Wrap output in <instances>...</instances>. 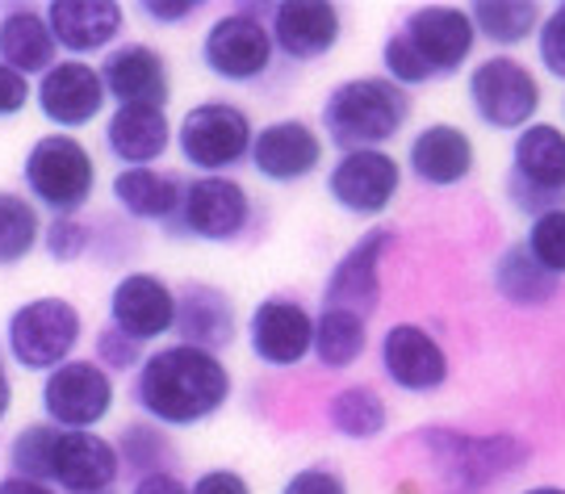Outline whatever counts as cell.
I'll return each instance as SVG.
<instances>
[{
    "label": "cell",
    "instance_id": "obj_8",
    "mask_svg": "<svg viewBox=\"0 0 565 494\" xmlns=\"http://www.w3.org/2000/svg\"><path fill=\"white\" fill-rule=\"evenodd\" d=\"M252 143H256V126L243 105L231 101L193 105L177 126L184 164L198 168L202 176H223L226 168L252 160Z\"/></svg>",
    "mask_w": 565,
    "mask_h": 494
},
{
    "label": "cell",
    "instance_id": "obj_46",
    "mask_svg": "<svg viewBox=\"0 0 565 494\" xmlns=\"http://www.w3.org/2000/svg\"><path fill=\"white\" fill-rule=\"evenodd\" d=\"M0 494H60V491L46 486V482H25V477L9 474V477H0Z\"/></svg>",
    "mask_w": 565,
    "mask_h": 494
},
{
    "label": "cell",
    "instance_id": "obj_20",
    "mask_svg": "<svg viewBox=\"0 0 565 494\" xmlns=\"http://www.w3.org/2000/svg\"><path fill=\"white\" fill-rule=\"evenodd\" d=\"M323 164V135L302 118H281L256 130L252 143V168L273 185H294L306 181Z\"/></svg>",
    "mask_w": 565,
    "mask_h": 494
},
{
    "label": "cell",
    "instance_id": "obj_37",
    "mask_svg": "<svg viewBox=\"0 0 565 494\" xmlns=\"http://www.w3.org/2000/svg\"><path fill=\"white\" fill-rule=\"evenodd\" d=\"M42 247H46V256L55 265H76V260H84L93 251V227L81 223L76 214L72 218H51L42 227Z\"/></svg>",
    "mask_w": 565,
    "mask_h": 494
},
{
    "label": "cell",
    "instance_id": "obj_39",
    "mask_svg": "<svg viewBox=\"0 0 565 494\" xmlns=\"http://www.w3.org/2000/svg\"><path fill=\"white\" fill-rule=\"evenodd\" d=\"M93 361L102 365L105 373H126V369H142V344L139 340H130L126 331H118L114 323H105L102 331H97V340H93Z\"/></svg>",
    "mask_w": 565,
    "mask_h": 494
},
{
    "label": "cell",
    "instance_id": "obj_2",
    "mask_svg": "<svg viewBox=\"0 0 565 494\" xmlns=\"http://www.w3.org/2000/svg\"><path fill=\"white\" fill-rule=\"evenodd\" d=\"M319 122L340 155L385 151V143L398 139V130L411 122V93L385 76H352L327 93Z\"/></svg>",
    "mask_w": 565,
    "mask_h": 494
},
{
    "label": "cell",
    "instance_id": "obj_23",
    "mask_svg": "<svg viewBox=\"0 0 565 494\" xmlns=\"http://www.w3.org/2000/svg\"><path fill=\"white\" fill-rule=\"evenodd\" d=\"M478 164V147L469 139V130L452 122H431L424 126L411 147H406V168L415 181L427 189H452L469 181V172Z\"/></svg>",
    "mask_w": 565,
    "mask_h": 494
},
{
    "label": "cell",
    "instance_id": "obj_15",
    "mask_svg": "<svg viewBox=\"0 0 565 494\" xmlns=\"http://www.w3.org/2000/svg\"><path fill=\"white\" fill-rule=\"evenodd\" d=\"M398 230L394 227H369L356 244L343 251L335 268L327 272L323 281V307L331 310H352L369 319L377 302H382V260L385 251L394 247Z\"/></svg>",
    "mask_w": 565,
    "mask_h": 494
},
{
    "label": "cell",
    "instance_id": "obj_35",
    "mask_svg": "<svg viewBox=\"0 0 565 494\" xmlns=\"http://www.w3.org/2000/svg\"><path fill=\"white\" fill-rule=\"evenodd\" d=\"M55 440H60V428L55 423H25L13 444H9V465L13 474L25 477V482H46L51 486V453H55Z\"/></svg>",
    "mask_w": 565,
    "mask_h": 494
},
{
    "label": "cell",
    "instance_id": "obj_42",
    "mask_svg": "<svg viewBox=\"0 0 565 494\" xmlns=\"http://www.w3.org/2000/svg\"><path fill=\"white\" fill-rule=\"evenodd\" d=\"M25 105H30V80L0 63V118H18Z\"/></svg>",
    "mask_w": 565,
    "mask_h": 494
},
{
    "label": "cell",
    "instance_id": "obj_11",
    "mask_svg": "<svg viewBox=\"0 0 565 494\" xmlns=\"http://www.w3.org/2000/svg\"><path fill=\"white\" fill-rule=\"evenodd\" d=\"M277 60V42L273 30L264 25V18L256 13H223L210 21L202 39V63L231 84H252L260 80L264 72Z\"/></svg>",
    "mask_w": 565,
    "mask_h": 494
},
{
    "label": "cell",
    "instance_id": "obj_40",
    "mask_svg": "<svg viewBox=\"0 0 565 494\" xmlns=\"http://www.w3.org/2000/svg\"><path fill=\"white\" fill-rule=\"evenodd\" d=\"M536 60L553 80H565V4L548 9L536 30Z\"/></svg>",
    "mask_w": 565,
    "mask_h": 494
},
{
    "label": "cell",
    "instance_id": "obj_22",
    "mask_svg": "<svg viewBox=\"0 0 565 494\" xmlns=\"http://www.w3.org/2000/svg\"><path fill=\"white\" fill-rule=\"evenodd\" d=\"M121 474L118 444L97 432H63L51 453V482L67 494H105Z\"/></svg>",
    "mask_w": 565,
    "mask_h": 494
},
{
    "label": "cell",
    "instance_id": "obj_43",
    "mask_svg": "<svg viewBox=\"0 0 565 494\" xmlns=\"http://www.w3.org/2000/svg\"><path fill=\"white\" fill-rule=\"evenodd\" d=\"M189 494H252V486H247V477H243L239 470L218 465V470L198 474V482L189 486Z\"/></svg>",
    "mask_w": 565,
    "mask_h": 494
},
{
    "label": "cell",
    "instance_id": "obj_34",
    "mask_svg": "<svg viewBox=\"0 0 565 494\" xmlns=\"http://www.w3.org/2000/svg\"><path fill=\"white\" fill-rule=\"evenodd\" d=\"M39 244H42L39 206L25 193L0 189V268L21 265Z\"/></svg>",
    "mask_w": 565,
    "mask_h": 494
},
{
    "label": "cell",
    "instance_id": "obj_12",
    "mask_svg": "<svg viewBox=\"0 0 565 494\" xmlns=\"http://www.w3.org/2000/svg\"><path fill=\"white\" fill-rule=\"evenodd\" d=\"M398 30L415 46V55L427 63L431 80L457 76L473 55V46H478L473 18L461 4H419V9L406 13Z\"/></svg>",
    "mask_w": 565,
    "mask_h": 494
},
{
    "label": "cell",
    "instance_id": "obj_7",
    "mask_svg": "<svg viewBox=\"0 0 565 494\" xmlns=\"http://www.w3.org/2000/svg\"><path fill=\"white\" fill-rule=\"evenodd\" d=\"M507 197L520 214H527V223L541 218L545 210L565 206V126L532 122L515 135Z\"/></svg>",
    "mask_w": 565,
    "mask_h": 494
},
{
    "label": "cell",
    "instance_id": "obj_14",
    "mask_svg": "<svg viewBox=\"0 0 565 494\" xmlns=\"http://www.w3.org/2000/svg\"><path fill=\"white\" fill-rule=\"evenodd\" d=\"M247 344L268 369H294L306 356H315V314L285 293L264 298L247 314Z\"/></svg>",
    "mask_w": 565,
    "mask_h": 494
},
{
    "label": "cell",
    "instance_id": "obj_1",
    "mask_svg": "<svg viewBox=\"0 0 565 494\" xmlns=\"http://www.w3.org/2000/svg\"><path fill=\"white\" fill-rule=\"evenodd\" d=\"M231 369L223 356L189 344L151 352L135 373V402L160 428H198L231 402Z\"/></svg>",
    "mask_w": 565,
    "mask_h": 494
},
{
    "label": "cell",
    "instance_id": "obj_44",
    "mask_svg": "<svg viewBox=\"0 0 565 494\" xmlns=\"http://www.w3.org/2000/svg\"><path fill=\"white\" fill-rule=\"evenodd\" d=\"M142 18L156 21V25H184L202 9V0H142L139 4Z\"/></svg>",
    "mask_w": 565,
    "mask_h": 494
},
{
    "label": "cell",
    "instance_id": "obj_4",
    "mask_svg": "<svg viewBox=\"0 0 565 494\" xmlns=\"http://www.w3.org/2000/svg\"><path fill=\"white\" fill-rule=\"evenodd\" d=\"M84 335L81 307L42 293L21 302L9 323H4V348L13 356V365H21L25 373H55L60 365L72 361V352Z\"/></svg>",
    "mask_w": 565,
    "mask_h": 494
},
{
    "label": "cell",
    "instance_id": "obj_6",
    "mask_svg": "<svg viewBox=\"0 0 565 494\" xmlns=\"http://www.w3.org/2000/svg\"><path fill=\"white\" fill-rule=\"evenodd\" d=\"M465 93H469V105H473V118L490 130H511L520 135L532 122H541V80L536 72L527 67L524 60L515 55H486L482 63L469 67V80H465Z\"/></svg>",
    "mask_w": 565,
    "mask_h": 494
},
{
    "label": "cell",
    "instance_id": "obj_33",
    "mask_svg": "<svg viewBox=\"0 0 565 494\" xmlns=\"http://www.w3.org/2000/svg\"><path fill=\"white\" fill-rule=\"evenodd\" d=\"M118 457H121V465L135 474V482L151 474H177V461H181L168 428L151 423V419H135V423L121 428Z\"/></svg>",
    "mask_w": 565,
    "mask_h": 494
},
{
    "label": "cell",
    "instance_id": "obj_50",
    "mask_svg": "<svg viewBox=\"0 0 565 494\" xmlns=\"http://www.w3.org/2000/svg\"><path fill=\"white\" fill-rule=\"evenodd\" d=\"M562 109H565V105H562Z\"/></svg>",
    "mask_w": 565,
    "mask_h": 494
},
{
    "label": "cell",
    "instance_id": "obj_36",
    "mask_svg": "<svg viewBox=\"0 0 565 494\" xmlns=\"http://www.w3.org/2000/svg\"><path fill=\"white\" fill-rule=\"evenodd\" d=\"M524 247L553 272V277H565V206L545 210L541 218H532L524 235Z\"/></svg>",
    "mask_w": 565,
    "mask_h": 494
},
{
    "label": "cell",
    "instance_id": "obj_49",
    "mask_svg": "<svg viewBox=\"0 0 565 494\" xmlns=\"http://www.w3.org/2000/svg\"><path fill=\"white\" fill-rule=\"evenodd\" d=\"M105 494H114V491H105Z\"/></svg>",
    "mask_w": 565,
    "mask_h": 494
},
{
    "label": "cell",
    "instance_id": "obj_31",
    "mask_svg": "<svg viewBox=\"0 0 565 494\" xmlns=\"http://www.w3.org/2000/svg\"><path fill=\"white\" fill-rule=\"evenodd\" d=\"M469 18L478 39H486L490 46H520L541 30L545 9L536 0H478L469 4Z\"/></svg>",
    "mask_w": 565,
    "mask_h": 494
},
{
    "label": "cell",
    "instance_id": "obj_28",
    "mask_svg": "<svg viewBox=\"0 0 565 494\" xmlns=\"http://www.w3.org/2000/svg\"><path fill=\"white\" fill-rule=\"evenodd\" d=\"M55 55H60V42L46 25V13L18 4L0 18V63L4 67H13L30 80V76H46L60 63Z\"/></svg>",
    "mask_w": 565,
    "mask_h": 494
},
{
    "label": "cell",
    "instance_id": "obj_18",
    "mask_svg": "<svg viewBox=\"0 0 565 494\" xmlns=\"http://www.w3.org/2000/svg\"><path fill=\"white\" fill-rule=\"evenodd\" d=\"M382 373L403 394H436L448 382L445 344L419 323H394L382 335Z\"/></svg>",
    "mask_w": 565,
    "mask_h": 494
},
{
    "label": "cell",
    "instance_id": "obj_32",
    "mask_svg": "<svg viewBox=\"0 0 565 494\" xmlns=\"http://www.w3.org/2000/svg\"><path fill=\"white\" fill-rule=\"evenodd\" d=\"M327 423L331 432L343 440H377L390 428V407L373 386H343L331 402H327Z\"/></svg>",
    "mask_w": 565,
    "mask_h": 494
},
{
    "label": "cell",
    "instance_id": "obj_25",
    "mask_svg": "<svg viewBox=\"0 0 565 494\" xmlns=\"http://www.w3.org/2000/svg\"><path fill=\"white\" fill-rule=\"evenodd\" d=\"M42 13H46L55 42L72 60L105 51L126 25V9L118 0H51Z\"/></svg>",
    "mask_w": 565,
    "mask_h": 494
},
{
    "label": "cell",
    "instance_id": "obj_30",
    "mask_svg": "<svg viewBox=\"0 0 565 494\" xmlns=\"http://www.w3.org/2000/svg\"><path fill=\"white\" fill-rule=\"evenodd\" d=\"M369 348V319L323 307L315 314V361L331 373L352 369Z\"/></svg>",
    "mask_w": 565,
    "mask_h": 494
},
{
    "label": "cell",
    "instance_id": "obj_3",
    "mask_svg": "<svg viewBox=\"0 0 565 494\" xmlns=\"http://www.w3.org/2000/svg\"><path fill=\"white\" fill-rule=\"evenodd\" d=\"M415 444L431 461L440 494H482L486 486H494L507 474H520L532 461L527 440L511 432L469 436L457 428H419Z\"/></svg>",
    "mask_w": 565,
    "mask_h": 494
},
{
    "label": "cell",
    "instance_id": "obj_41",
    "mask_svg": "<svg viewBox=\"0 0 565 494\" xmlns=\"http://www.w3.org/2000/svg\"><path fill=\"white\" fill-rule=\"evenodd\" d=\"M281 494H348V486H343V477L335 470L306 465V470H298V474L285 482Z\"/></svg>",
    "mask_w": 565,
    "mask_h": 494
},
{
    "label": "cell",
    "instance_id": "obj_48",
    "mask_svg": "<svg viewBox=\"0 0 565 494\" xmlns=\"http://www.w3.org/2000/svg\"><path fill=\"white\" fill-rule=\"evenodd\" d=\"M520 494H565V486H527Z\"/></svg>",
    "mask_w": 565,
    "mask_h": 494
},
{
    "label": "cell",
    "instance_id": "obj_10",
    "mask_svg": "<svg viewBox=\"0 0 565 494\" xmlns=\"http://www.w3.org/2000/svg\"><path fill=\"white\" fill-rule=\"evenodd\" d=\"M114 377L97 361H67L42 382V415L63 432H93L114 411Z\"/></svg>",
    "mask_w": 565,
    "mask_h": 494
},
{
    "label": "cell",
    "instance_id": "obj_29",
    "mask_svg": "<svg viewBox=\"0 0 565 494\" xmlns=\"http://www.w3.org/2000/svg\"><path fill=\"white\" fill-rule=\"evenodd\" d=\"M490 281H494V293L503 298L507 307L520 310H536L548 307L562 289V277H553L524 244H507L499 251V260L490 268Z\"/></svg>",
    "mask_w": 565,
    "mask_h": 494
},
{
    "label": "cell",
    "instance_id": "obj_26",
    "mask_svg": "<svg viewBox=\"0 0 565 494\" xmlns=\"http://www.w3.org/2000/svg\"><path fill=\"white\" fill-rule=\"evenodd\" d=\"M105 147L121 168H156L163 151L172 147L168 109L156 105H118L105 118Z\"/></svg>",
    "mask_w": 565,
    "mask_h": 494
},
{
    "label": "cell",
    "instance_id": "obj_13",
    "mask_svg": "<svg viewBox=\"0 0 565 494\" xmlns=\"http://www.w3.org/2000/svg\"><path fill=\"white\" fill-rule=\"evenodd\" d=\"M403 189V164L390 151H348L327 172L331 202L352 218H377Z\"/></svg>",
    "mask_w": 565,
    "mask_h": 494
},
{
    "label": "cell",
    "instance_id": "obj_47",
    "mask_svg": "<svg viewBox=\"0 0 565 494\" xmlns=\"http://www.w3.org/2000/svg\"><path fill=\"white\" fill-rule=\"evenodd\" d=\"M9 411H13V377H9L4 361H0V423L9 419Z\"/></svg>",
    "mask_w": 565,
    "mask_h": 494
},
{
    "label": "cell",
    "instance_id": "obj_21",
    "mask_svg": "<svg viewBox=\"0 0 565 494\" xmlns=\"http://www.w3.org/2000/svg\"><path fill=\"white\" fill-rule=\"evenodd\" d=\"M102 80L105 93L118 105H156V109H168V101H172L168 60L156 46H147V42H126V46L105 51Z\"/></svg>",
    "mask_w": 565,
    "mask_h": 494
},
{
    "label": "cell",
    "instance_id": "obj_5",
    "mask_svg": "<svg viewBox=\"0 0 565 494\" xmlns=\"http://www.w3.org/2000/svg\"><path fill=\"white\" fill-rule=\"evenodd\" d=\"M21 181L42 210H51L55 218H72L93 197L97 164H93L88 147L76 135L55 130V135H42L30 143L25 164H21Z\"/></svg>",
    "mask_w": 565,
    "mask_h": 494
},
{
    "label": "cell",
    "instance_id": "obj_19",
    "mask_svg": "<svg viewBox=\"0 0 565 494\" xmlns=\"http://www.w3.org/2000/svg\"><path fill=\"white\" fill-rule=\"evenodd\" d=\"M268 30L285 60L315 63L335 51L343 34V13L331 0H285V4H273Z\"/></svg>",
    "mask_w": 565,
    "mask_h": 494
},
{
    "label": "cell",
    "instance_id": "obj_9",
    "mask_svg": "<svg viewBox=\"0 0 565 494\" xmlns=\"http://www.w3.org/2000/svg\"><path fill=\"white\" fill-rule=\"evenodd\" d=\"M252 193L231 176H193L184 181V197L168 235L202 239V244H235L252 227Z\"/></svg>",
    "mask_w": 565,
    "mask_h": 494
},
{
    "label": "cell",
    "instance_id": "obj_45",
    "mask_svg": "<svg viewBox=\"0 0 565 494\" xmlns=\"http://www.w3.org/2000/svg\"><path fill=\"white\" fill-rule=\"evenodd\" d=\"M130 494H189V486L177 474H151V477H139L130 486Z\"/></svg>",
    "mask_w": 565,
    "mask_h": 494
},
{
    "label": "cell",
    "instance_id": "obj_16",
    "mask_svg": "<svg viewBox=\"0 0 565 494\" xmlns=\"http://www.w3.org/2000/svg\"><path fill=\"white\" fill-rule=\"evenodd\" d=\"M105 97L109 93H105L102 67L84 60H60L46 76H39V88H34L39 114L60 135H72L81 126L97 122L105 114Z\"/></svg>",
    "mask_w": 565,
    "mask_h": 494
},
{
    "label": "cell",
    "instance_id": "obj_24",
    "mask_svg": "<svg viewBox=\"0 0 565 494\" xmlns=\"http://www.w3.org/2000/svg\"><path fill=\"white\" fill-rule=\"evenodd\" d=\"M177 335L189 348L214 352V356L231 348L239 335L235 298L210 281H189L184 289H177Z\"/></svg>",
    "mask_w": 565,
    "mask_h": 494
},
{
    "label": "cell",
    "instance_id": "obj_17",
    "mask_svg": "<svg viewBox=\"0 0 565 494\" xmlns=\"http://www.w3.org/2000/svg\"><path fill=\"white\" fill-rule=\"evenodd\" d=\"M109 323L139 344L163 340L168 331H177V289L160 272H121L109 293Z\"/></svg>",
    "mask_w": 565,
    "mask_h": 494
},
{
    "label": "cell",
    "instance_id": "obj_38",
    "mask_svg": "<svg viewBox=\"0 0 565 494\" xmlns=\"http://www.w3.org/2000/svg\"><path fill=\"white\" fill-rule=\"evenodd\" d=\"M382 67H385V80H394L398 88H424L431 84V72H427V63L415 55V46L403 39V30H394L390 39L382 42Z\"/></svg>",
    "mask_w": 565,
    "mask_h": 494
},
{
    "label": "cell",
    "instance_id": "obj_27",
    "mask_svg": "<svg viewBox=\"0 0 565 494\" xmlns=\"http://www.w3.org/2000/svg\"><path fill=\"white\" fill-rule=\"evenodd\" d=\"M184 197V176L168 168H121L114 176V202L130 223H172Z\"/></svg>",
    "mask_w": 565,
    "mask_h": 494
}]
</instances>
